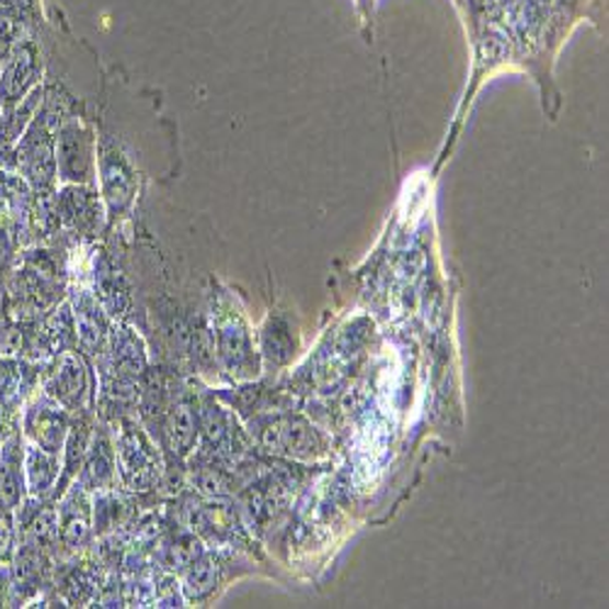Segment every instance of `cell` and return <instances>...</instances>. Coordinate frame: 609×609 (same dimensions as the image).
<instances>
[{"label": "cell", "mask_w": 609, "mask_h": 609, "mask_svg": "<svg viewBox=\"0 0 609 609\" xmlns=\"http://www.w3.org/2000/svg\"><path fill=\"white\" fill-rule=\"evenodd\" d=\"M117 463L123 481L133 491H149L159 475V456L154 446L135 427H125L117 441Z\"/></svg>", "instance_id": "obj_1"}, {"label": "cell", "mask_w": 609, "mask_h": 609, "mask_svg": "<svg viewBox=\"0 0 609 609\" xmlns=\"http://www.w3.org/2000/svg\"><path fill=\"white\" fill-rule=\"evenodd\" d=\"M47 393L61 402L64 407H79L81 400L85 395V368L81 364V358L64 352L59 364L47 378Z\"/></svg>", "instance_id": "obj_2"}, {"label": "cell", "mask_w": 609, "mask_h": 609, "mask_svg": "<svg viewBox=\"0 0 609 609\" xmlns=\"http://www.w3.org/2000/svg\"><path fill=\"white\" fill-rule=\"evenodd\" d=\"M25 427L42 449L57 453L64 441V432H67V417H64L61 407L49 405V402H37L27 412Z\"/></svg>", "instance_id": "obj_3"}, {"label": "cell", "mask_w": 609, "mask_h": 609, "mask_svg": "<svg viewBox=\"0 0 609 609\" xmlns=\"http://www.w3.org/2000/svg\"><path fill=\"white\" fill-rule=\"evenodd\" d=\"M23 499V453H20V437H8L0 449V505L3 509H15Z\"/></svg>", "instance_id": "obj_4"}, {"label": "cell", "mask_w": 609, "mask_h": 609, "mask_svg": "<svg viewBox=\"0 0 609 609\" xmlns=\"http://www.w3.org/2000/svg\"><path fill=\"white\" fill-rule=\"evenodd\" d=\"M23 469L27 475V485L32 495H45L54 487V481L59 475V461L51 451L42 449L39 444L27 446Z\"/></svg>", "instance_id": "obj_5"}, {"label": "cell", "mask_w": 609, "mask_h": 609, "mask_svg": "<svg viewBox=\"0 0 609 609\" xmlns=\"http://www.w3.org/2000/svg\"><path fill=\"white\" fill-rule=\"evenodd\" d=\"M76 334H79V342L85 349L95 352L97 346L105 340V320L101 310H97V302L91 296H81V300L76 302Z\"/></svg>", "instance_id": "obj_6"}, {"label": "cell", "mask_w": 609, "mask_h": 609, "mask_svg": "<svg viewBox=\"0 0 609 609\" xmlns=\"http://www.w3.org/2000/svg\"><path fill=\"white\" fill-rule=\"evenodd\" d=\"M198 437V424H195V410L188 400H179L169 417V441L176 453H188Z\"/></svg>", "instance_id": "obj_7"}, {"label": "cell", "mask_w": 609, "mask_h": 609, "mask_svg": "<svg viewBox=\"0 0 609 609\" xmlns=\"http://www.w3.org/2000/svg\"><path fill=\"white\" fill-rule=\"evenodd\" d=\"M113 478V456H111V444L105 441V437L95 439L91 446L89 459L83 463L81 473V487L83 491H101L105 483Z\"/></svg>", "instance_id": "obj_8"}, {"label": "cell", "mask_w": 609, "mask_h": 609, "mask_svg": "<svg viewBox=\"0 0 609 609\" xmlns=\"http://www.w3.org/2000/svg\"><path fill=\"white\" fill-rule=\"evenodd\" d=\"M217 340H220V356H222L225 366L230 368V374L242 371L244 358L249 356V349H252V346H249L246 330L232 318L220 324Z\"/></svg>", "instance_id": "obj_9"}, {"label": "cell", "mask_w": 609, "mask_h": 609, "mask_svg": "<svg viewBox=\"0 0 609 609\" xmlns=\"http://www.w3.org/2000/svg\"><path fill=\"white\" fill-rule=\"evenodd\" d=\"M113 366L119 378H135L145 368V354H141L139 340L133 334H123L113 344Z\"/></svg>", "instance_id": "obj_10"}, {"label": "cell", "mask_w": 609, "mask_h": 609, "mask_svg": "<svg viewBox=\"0 0 609 609\" xmlns=\"http://www.w3.org/2000/svg\"><path fill=\"white\" fill-rule=\"evenodd\" d=\"M215 578H217V568L215 563L208 559H198L193 563V568L188 573L186 581V593L191 597H203L205 593H210L215 587Z\"/></svg>", "instance_id": "obj_11"}, {"label": "cell", "mask_w": 609, "mask_h": 609, "mask_svg": "<svg viewBox=\"0 0 609 609\" xmlns=\"http://www.w3.org/2000/svg\"><path fill=\"white\" fill-rule=\"evenodd\" d=\"M13 519H10L8 509L0 513V563H5L10 556H13Z\"/></svg>", "instance_id": "obj_12"}, {"label": "cell", "mask_w": 609, "mask_h": 609, "mask_svg": "<svg viewBox=\"0 0 609 609\" xmlns=\"http://www.w3.org/2000/svg\"><path fill=\"white\" fill-rule=\"evenodd\" d=\"M23 346V332L20 330H5L0 336V356H15Z\"/></svg>", "instance_id": "obj_13"}, {"label": "cell", "mask_w": 609, "mask_h": 609, "mask_svg": "<svg viewBox=\"0 0 609 609\" xmlns=\"http://www.w3.org/2000/svg\"><path fill=\"white\" fill-rule=\"evenodd\" d=\"M10 571H8V565H3L0 563V605H3V600H5V593L10 590Z\"/></svg>", "instance_id": "obj_14"}]
</instances>
